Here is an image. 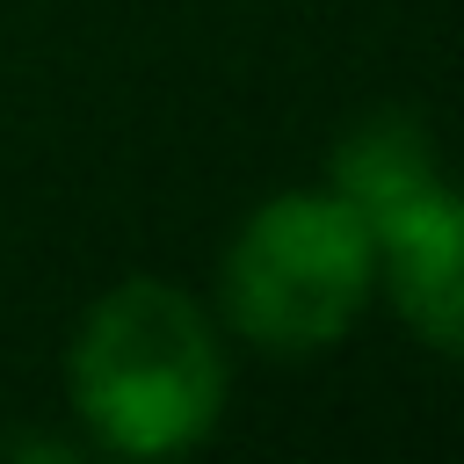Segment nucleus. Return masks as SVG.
<instances>
[{"mask_svg": "<svg viewBox=\"0 0 464 464\" xmlns=\"http://www.w3.org/2000/svg\"><path fill=\"white\" fill-rule=\"evenodd\" d=\"M65 399L109 457H181L218 435L232 399L225 326L167 276L109 283L65 348Z\"/></svg>", "mask_w": 464, "mask_h": 464, "instance_id": "nucleus-1", "label": "nucleus"}, {"mask_svg": "<svg viewBox=\"0 0 464 464\" xmlns=\"http://www.w3.org/2000/svg\"><path fill=\"white\" fill-rule=\"evenodd\" d=\"M377 304V225L341 188H283L218 261V319L261 355H319Z\"/></svg>", "mask_w": 464, "mask_h": 464, "instance_id": "nucleus-2", "label": "nucleus"}, {"mask_svg": "<svg viewBox=\"0 0 464 464\" xmlns=\"http://www.w3.org/2000/svg\"><path fill=\"white\" fill-rule=\"evenodd\" d=\"M377 297L413 341L464 362V188L435 181L377 225Z\"/></svg>", "mask_w": 464, "mask_h": 464, "instance_id": "nucleus-3", "label": "nucleus"}, {"mask_svg": "<svg viewBox=\"0 0 464 464\" xmlns=\"http://www.w3.org/2000/svg\"><path fill=\"white\" fill-rule=\"evenodd\" d=\"M442 181V160H435V138L420 130V116L406 109H377L362 116L341 145H334V167H326V188H341L370 225L399 218L413 196H428Z\"/></svg>", "mask_w": 464, "mask_h": 464, "instance_id": "nucleus-4", "label": "nucleus"}]
</instances>
